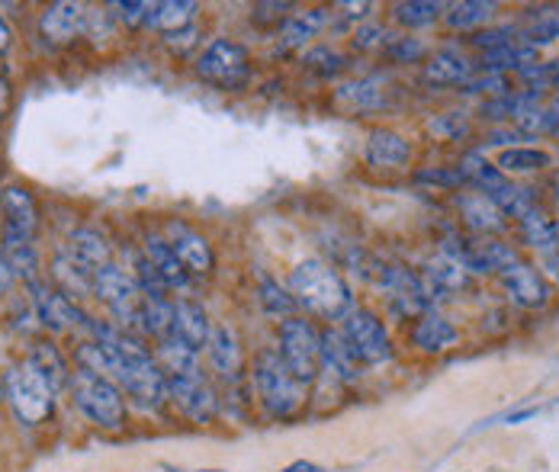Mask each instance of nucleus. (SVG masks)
I'll return each instance as SVG.
<instances>
[{
  "mask_svg": "<svg viewBox=\"0 0 559 472\" xmlns=\"http://www.w3.org/2000/svg\"><path fill=\"white\" fill-rule=\"evenodd\" d=\"M341 335L353 347L357 360L367 367H380L393 360V344L383 328V322L370 312V309H350L345 315V328Z\"/></svg>",
  "mask_w": 559,
  "mask_h": 472,
  "instance_id": "obj_8",
  "label": "nucleus"
},
{
  "mask_svg": "<svg viewBox=\"0 0 559 472\" xmlns=\"http://www.w3.org/2000/svg\"><path fill=\"white\" fill-rule=\"evenodd\" d=\"M322 23H325V10H306V13L286 16L283 33H280V42L286 49H302L309 39H315V33L322 29Z\"/></svg>",
  "mask_w": 559,
  "mask_h": 472,
  "instance_id": "obj_35",
  "label": "nucleus"
},
{
  "mask_svg": "<svg viewBox=\"0 0 559 472\" xmlns=\"http://www.w3.org/2000/svg\"><path fill=\"white\" fill-rule=\"evenodd\" d=\"M148 7L151 3H141V0H123V3H113V10H120V20L126 26H141L145 16H148Z\"/></svg>",
  "mask_w": 559,
  "mask_h": 472,
  "instance_id": "obj_49",
  "label": "nucleus"
},
{
  "mask_svg": "<svg viewBox=\"0 0 559 472\" xmlns=\"http://www.w3.org/2000/svg\"><path fill=\"white\" fill-rule=\"evenodd\" d=\"M467 273H501L511 264H518V251L511 245H501V241H480V245H470L463 248L460 254H454Z\"/></svg>",
  "mask_w": 559,
  "mask_h": 472,
  "instance_id": "obj_19",
  "label": "nucleus"
},
{
  "mask_svg": "<svg viewBox=\"0 0 559 472\" xmlns=\"http://www.w3.org/2000/svg\"><path fill=\"white\" fill-rule=\"evenodd\" d=\"M84 20H87V13H84L80 3H74V0H59V3L46 7V13H42V20H39V33H42L46 42L65 46V42H71V39L84 29Z\"/></svg>",
  "mask_w": 559,
  "mask_h": 472,
  "instance_id": "obj_15",
  "label": "nucleus"
},
{
  "mask_svg": "<svg viewBox=\"0 0 559 472\" xmlns=\"http://www.w3.org/2000/svg\"><path fill=\"white\" fill-rule=\"evenodd\" d=\"M87 332L107 350V357L113 363V383L120 389H126L145 408H158L167 399V383H164L158 360L141 347L136 337H129V332H123V328L100 325L94 319H87Z\"/></svg>",
  "mask_w": 559,
  "mask_h": 472,
  "instance_id": "obj_1",
  "label": "nucleus"
},
{
  "mask_svg": "<svg viewBox=\"0 0 559 472\" xmlns=\"http://www.w3.org/2000/svg\"><path fill=\"white\" fill-rule=\"evenodd\" d=\"M55 389L46 383V376L29 363H16L7 370V380H3V399L10 405V411L16 414L20 424L26 427H36L42 424L46 418H52L55 411Z\"/></svg>",
  "mask_w": 559,
  "mask_h": 472,
  "instance_id": "obj_3",
  "label": "nucleus"
},
{
  "mask_svg": "<svg viewBox=\"0 0 559 472\" xmlns=\"http://www.w3.org/2000/svg\"><path fill=\"white\" fill-rule=\"evenodd\" d=\"M322 373H332L341 383H353L360 376V360L341 332H322Z\"/></svg>",
  "mask_w": 559,
  "mask_h": 472,
  "instance_id": "obj_20",
  "label": "nucleus"
},
{
  "mask_svg": "<svg viewBox=\"0 0 559 472\" xmlns=\"http://www.w3.org/2000/svg\"><path fill=\"white\" fill-rule=\"evenodd\" d=\"M557 225V251H559V222H554Z\"/></svg>",
  "mask_w": 559,
  "mask_h": 472,
  "instance_id": "obj_58",
  "label": "nucleus"
},
{
  "mask_svg": "<svg viewBox=\"0 0 559 472\" xmlns=\"http://www.w3.org/2000/svg\"><path fill=\"white\" fill-rule=\"evenodd\" d=\"M559 39V13H547L541 16L531 29H527V46H550Z\"/></svg>",
  "mask_w": 559,
  "mask_h": 472,
  "instance_id": "obj_45",
  "label": "nucleus"
},
{
  "mask_svg": "<svg viewBox=\"0 0 559 472\" xmlns=\"http://www.w3.org/2000/svg\"><path fill=\"white\" fill-rule=\"evenodd\" d=\"M10 42H13V33H10V26H7V20H3V13H0V55L10 49Z\"/></svg>",
  "mask_w": 559,
  "mask_h": 472,
  "instance_id": "obj_53",
  "label": "nucleus"
},
{
  "mask_svg": "<svg viewBox=\"0 0 559 472\" xmlns=\"http://www.w3.org/2000/svg\"><path fill=\"white\" fill-rule=\"evenodd\" d=\"M10 283H13V270H10L7 258H3V251H0V293H7V289H10Z\"/></svg>",
  "mask_w": 559,
  "mask_h": 472,
  "instance_id": "obj_52",
  "label": "nucleus"
},
{
  "mask_svg": "<svg viewBox=\"0 0 559 472\" xmlns=\"http://www.w3.org/2000/svg\"><path fill=\"white\" fill-rule=\"evenodd\" d=\"M476 49H483V52H492V49H501V46H508V42H514V26H498V29H483V33H476L473 39H470Z\"/></svg>",
  "mask_w": 559,
  "mask_h": 472,
  "instance_id": "obj_47",
  "label": "nucleus"
},
{
  "mask_svg": "<svg viewBox=\"0 0 559 472\" xmlns=\"http://www.w3.org/2000/svg\"><path fill=\"white\" fill-rule=\"evenodd\" d=\"M52 276L59 280V286L65 289V296H90L94 293V270L84 268L71 251H59L52 261Z\"/></svg>",
  "mask_w": 559,
  "mask_h": 472,
  "instance_id": "obj_28",
  "label": "nucleus"
},
{
  "mask_svg": "<svg viewBox=\"0 0 559 472\" xmlns=\"http://www.w3.org/2000/svg\"><path fill=\"white\" fill-rule=\"evenodd\" d=\"M261 306H264V312L268 315H277V319H293V312H296V299L280 286V283H274V280H264L261 283Z\"/></svg>",
  "mask_w": 559,
  "mask_h": 472,
  "instance_id": "obj_41",
  "label": "nucleus"
},
{
  "mask_svg": "<svg viewBox=\"0 0 559 472\" xmlns=\"http://www.w3.org/2000/svg\"><path fill=\"white\" fill-rule=\"evenodd\" d=\"M427 129L444 141H457L470 133V123H467V113H444V116H434L427 123Z\"/></svg>",
  "mask_w": 559,
  "mask_h": 472,
  "instance_id": "obj_43",
  "label": "nucleus"
},
{
  "mask_svg": "<svg viewBox=\"0 0 559 472\" xmlns=\"http://www.w3.org/2000/svg\"><path fill=\"white\" fill-rule=\"evenodd\" d=\"M280 357L302 386L319 380V373H322V337L312 328V322H306L299 315L280 322Z\"/></svg>",
  "mask_w": 559,
  "mask_h": 472,
  "instance_id": "obj_6",
  "label": "nucleus"
},
{
  "mask_svg": "<svg viewBox=\"0 0 559 472\" xmlns=\"http://www.w3.org/2000/svg\"><path fill=\"white\" fill-rule=\"evenodd\" d=\"M554 190H557V200H559V177H557V184H554Z\"/></svg>",
  "mask_w": 559,
  "mask_h": 472,
  "instance_id": "obj_59",
  "label": "nucleus"
},
{
  "mask_svg": "<svg viewBox=\"0 0 559 472\" xmlns=\"http://www.w3.org/2000/svg\"><path fill=\"white\" fill-rule=\"evenodd\" d=\"M386 52H389L396 62H419V59H424V46H421L419 39H409V36H402V39H389Z\"/></svg>",
  "mask_w": 559,
  "mask_h": 472,
  "instance_id": "obj_48",
  "label": "nucleus"
},
{
  "mask_svg": "<svg viewBox=\"0 0 559 472\" xmlns=\"http://www.w3.org/2000/svg\"><path fill=\"white\" fill-rule=\"evenodd\" d=\"M412 158V145L393 129H373L367 138V161L373 167H402Z\"/></svg>",
  "mask_w": 559,
  "mask_h": 472,
  "instance_id": "obj_21",
  "label": "nucleus"
},
{
  "mask_svg": "<svg viewBox=\"0 0 559 472\" xmlns=\"http://www.w3.org/2000/svg\"><path fill=\"white\" fill-rule=\"evenodd\" d=\"M460 177L467 181V184H473L480 194H486L492 197L495 190H501L508 181H505V174L498 171V167H492L489 161L480 154V151H470V154H463V161H460Z\"/></svg>",
  "mask_w": 559,
  "mask_h": 472,
  "instance_id": "obj_34",
  "label": "nucleus"
},
{
  "mask_svg": "<svg viewBox=\"0 0 559 472\" xmlns=\"http://www.w3.org/2000/svg\"><path fill=\"white\" fill-rule=\"evenodd\" d=\"M463 94H492V97H501V94H511V87H508V77L505 74H480V77H470L463 84Z\"/></svg>",
  "mask_w": 559,
  "mask_h": 472,
  "instance_id": "obj_46",
  "label": "nucleus"
},
{
  "mask_svg": "<svg viewBox=\"0 0 559 472\" xmlns=\"http://www.w3.org/2000/svg\"><path fill=\"white\" fill-rule=\"evenodd\" d=\"M145 261L151 264V270L161 276L164 286H177L184 289L190 283V273L184 270V264L177 261V254L171 251V245L161 235H148L145 238Z\"/></svg>",
  "mask_w": 559,
  "mask_h": 472,
  "instance_id": "obj_22",
  "label": "nucleus"
},
{
  "mask_svg": "<svg viewBox=\"0 0 559 472\" xmlns=\"http://www.w3.org/2000/svg\"><path fill=\"white\" fill-rule=\"evenodd\" d=\"M69 251L84 268L94 270V273L100 268H107L110 264V254H113L110 245H107V238L100 232H94V228H77L69 238Z\"/></svg>",
  "mask_w": 559,
  "mask_h": 472,
  "instance_id": "obj_32",
  "label": "nucleus"
},
{
  "mask_svg": "<svg viewBox=\"0 0 559 472\" xmlns=\"http://www.w3.org/2000/svg\"><path fill=\"white\" fill-rule=\"evenodd\" d=\"M3 258L13 273H23L33 283H39V258H36V248H33V238L20 235V232H10L3 228V245H0Z\"/></svg>",
  "mask_w": 559,
  "mask_h": 472,
  "instance_id": "obj_26",
  "label": "nucleus"
},
{
  "mask_svg": "<svg viewBox=\"0 0 559 472\" xmlns=\"http://www.w3.org/2000/svg\"><path fill=\"white\" fill-rule=\"evenodd\" d=\"M383 39H386V33H383V26H360L357 33H353V49H360V52H367V49H376V46H383Z\"/></svg>",
  "mask_w": 559,
  "mask_h": 472,
  "instance_id": "obj_50",
  "label": "nucleus"
},
{
  "mask_svg": "<svg viewBox=\"0 0 559 472\" xmlns=\"http://www.w3.org/2000/svg\"><path fill=\"white\" fill-rule=\"evenodd\" d=\"M460 215H463V222L473 232H483V235H492V232H501L505 228V215L495 209V202L486 194H467V197H460Z\"/></svg>",
  "mask_w": 559,
  "mask_h": 472,
  "instance_id": "obj_30",
  "label": "nucleus"
},
{
  "mask_svg": "<svg viewBox=\"0 0 559 472\" xmlns=\"http://www.w3.org/2000/svg\"><path fill=\"white\" fill-rule=\"evenodd\" d=\"M424 77L434 80V84H467L473 77V65H470L467 55H460L454 49H440L424 65Z\"/></svg>",
  "mask_w": 559,
  "mask_h": 472,
  "instance_id": "obj_31",
  "label": "nucleus"
},
{
  "mask_svg": "<svg viewBox=\"0 0 559 472\" xmlns=\"http://www.w3.org/2000/svg\"><path fill=\"white\" fill-rule=\"evenodd\" d=\"M550 167V154L541 148H508L498 154V171L501 174H534Z\"/></svg>",
  "mask_w": 559,
  "mask_h": 472,
  "instance_id": "obj_37",
  "label": "nucleus"
},
{
  "mask_svg": "<svg viewBox=\"0 0 559 472\" xmlns=\"http://www.w3.org/2000/svg\"><path fill=\"white\" fill-rule=\"evenodd\" d=\"M415 181L419 184H437V187H460L463 184L460 171H419Z\"/></svg>",
  "mask_w": 559,
  "mask_h": 472,
  "instance_id": "obj_51",
  "label": "nucleus"
},
{
  "mask_svg": "<svg viewBox=\"0 0 559 472\" xmlns=\"http://www.w3.org/2000/svg\"><path fill=\"white\" fill-rule=\"evenodd\" d=\"M194 16H197V3L194 0H161V3H151L148 7L145 26L171 36V33L190 29L194 26Z\"/></svg>",
  "mask_w": 559,
  "mask_h": 472,
  "instance_id": "obj_23",
  "label": "nucleus"
},
{
  "mask_svg": "<svg viewBox=\"0 0 559 472\" xmlns=\"http://www.w3.org/2000/svg\"><path fill=\"white\" fill-rule=\"evenodd\" d=\"M440 3L434 0H409V3H399L396 7V20L409 29H419V26H431L437 16H440Z\"/></svg>",
  "mask_w": 559,
  "mask_h": 472,
  "instance_id": "obj_40",
  "label": "nucleus"
},
{
  "mask_svg": "<svg viewBox=\"0 0 559 472\" xmlns=\"http://www.w3.org/2000/svg\"><path fill=\"white\" fill-rule=\"evenodd\" d=\"M521 238L531 245V248H537L541 254H550V251H557V225L534 206L527 215H521Z\"/></svg>",
  "mask_w": 559,
  "mask_h": 472,
  "instance_id": "obj_36",
  "label": "nucleus"
},
{
  "mask_svg": "<svg viewBox=\"0 0 559 472\" xmlns=\"http://www.w3.org/2000/svg\"><path fill=\"white\" fill-rule=\"evenodd\" d=\"M210 319L203 312V306L190 302V299H177L174 302V328H171V337H177L181 344H187L190 350H203L210 344Z\"/></svg>",
  "mask_w": 559,
  "mask_h": 472,
  "instance_id": "obj_18",
  "label": "nucleus"
},
{
  "mask_svg": "<svg viewBox=\"0 0 559 472\" xmlns=\"http://www.w3.org/2000/svg\"><path fill=\"white\" fill-rule=\"evenodd\" d=\"M547 84H554V87H559V59L554 62V65H547Z\"/></svg>",
  "mask_w": 559,
  "mask_h": 472,
  "instance_id": "obj_55",
  "label": "nucleus"
},
{
  "mask_svg": "<svg viewBox=\"0 0 559 472\" xmlns=\"http://www.w3.org/2000/svg\"><path fill=\"white\" fill-rule=\"evenodd\" d=\"M335 103L348 113H373V110H383L389 103V90H386V77L373 74V77H360V80H350L345 84L338 94H335Z\"/></svg>",
  "mask_w": 559,
  "mask_h": 472,
  "instance_id": "obj_16",
  "label": "nucleus"
},
{
  "mask_svg": "<svg viewBox=\"0 0 559 472\" xmlns=\"http://www.w3.org/2000/svg\"><path fill=\"white\" fill-rule=\"evenodd\" d=\"M207 353H210L212 370H215L219 376L235 380V376L241 373V363H245V360H241V344H238V337H235L232 328H225V325L212 328Z\"/></svg>",
  "mask_w": 559,
  "mask_h": 472,
  "instance_id": "obj_24",
  "label": "nucleus"
},
{
  "mask_svg": "<svg viewBox=\"0 0 559 472\" xmlns=\"http://www.w3.org/2000/svg\"><path fill=\"white\" fill-rule=\"evenodd\" d=\"M283 472H322L315 463H306V460H299V463H293V467H286Z\"/></svg>",
  "mask_w": 559,
  "mask_h": 472,
  "instance_id": "obj_54",
  "label": "nucleus"
},
{
  "mask_svg": "<svg viewBox=\"0 0 559 472\" xmlns=\"http://www.w3.org/2000/svg\"><path fill=\"white\" fill-rule=\"evenodd\" d=\"M289 296L296 306L322 315V319H345L350 309V289L341 273L325 261H302L289 273Z\"/></svg>",
  "mask_w": 559,
  "mask_h": 472,
  "instance_id": "obj_2",
  "label": "nucleus"
},
{
  "mask_svg": "<svg viewBox=\"0 0 559 472\" xmlns=\"http://www.w3.org/2000/svg\"><path fill=\"white\" fill-rule=\"evenodd\" d=\"M501 286L508 293V299L521 309H544L550 302V286L544 280V273L531 264H511L501 270Z\"/></svg>",
  "mask_w": 559,
  "mask_h": 472,
  "instance_id": "obj_14",
  "label": "nucleus"
},
{
  "mask_svg": "<svg viewBox=\"0 0 559 472\" xmlns=\"http://www.w3.org/2000/svg\"><path fill=\"white\" fill-rule=\"evenodd\" d=\"M167 383V399L177 405L181 414H187L197 424H210L219 411V399L212 393L210 380L203 373H187V376H164Z\"/></svg>",
  "mask_w": 559,
  "mask_h": 472,
  "instance_id": "obj_10",
  "label": "nucleus"
},
{
  "mask_svg": "<svg viewBox=\"0 0 559 472\" xmlns=\"http://www.w3.org/2000/svg\"><path fill=\"white\" fill-rule=\"evenodd\" d=\"M94 296L113 312V319L120 322V328H139L141 315V286L136 276H129L126 270L116 264H107L94 273Z\"/></svg>",
  "mask_w": 559,
  "mask_h": 472,
  "instance_id": "obj_7",
  "label": "nucleus"
},
{
  "mask_svg": "<svg viewBox=\"0 0 559 472\" xmlns=\"http://www.w3.org/2000/svg\"><path fill=\"white\" fill-rule=\"evenodd\" d=\"M421 280H424V286H427L431 296L434 293H457V289L467 286V270H463V264L454 254H440V258H434V261L424 264Z\"/></svg>",
  "mask_w": 559,
  "mask_h": 472,
  "instance_id": "obj_27",
  "label": "nucleus"
},
{
  "mask_svg": "<svg viewBox=\"0 0 559 472\" xmlns=\"http://www.w3.org/2000/svg\"><path fill=\"white\" fill-rule=\"evenodd\" d=\"M550 110H554V113H557V116H559V90H557V94H554V100H550Z\"/></svg>",
  "mask_w": 559,
  "mask_h": 472,
  "instance_id": "obj_56",
  "label": "nucleus"
},
{
  "mask_svg": "<svg viewBox=\"0 0 559 472\" xmlns=\"http://www.w3.org/2000/svg\"><path fill=\"white\" fill-rule=\"evenodd\" d=\"M492 13H495V3H486V0H463V3L447 7L444 23L450 29H476V26L489 23Z\"/></svg>",
  "mask_w": 559,
  "mask_h": 472,
  "instance_id": "obj_38",
  "label": "nucleus"
},
{
  "mask_svg": "<svg viewBox=\"0 0 559 472\" xmlns=\"http://www.w3.org/2000/svg\"><path fill=\"white\" fill-rule=\"evenodd\" d=\"M164 241L171 245V251L177 254V261L184 264V270L190 276H207L215 268V254H212L210 241L200 232H194L190 225L167 222L164 225Z\"/></svg>",
  "mask_w": 559,
  "mask_h": 472,
  "instance_id": "obj_12",
  "label": "nucleus"
},
{
  "mask_svg": "<svg viewBox=\"0 0 559 472\" xmlns=\"http://www.w3.org/2000/svg\"><path fill=\"white\" fill-rule=\"evenodd\" d=\"M380 286H383V293L389 296V306L399 315H421L434 302V296L427 293V286H424V280H421L419 273H409V270L402 268L383 270Z\"/></svg>",
  "mask_w": 559,
  "mask_h": 472,
  "instance_id": "obj_11",
  "label": "nucleus"
},
{
  "mask_svg": "<svg viewBox=\"0 0 559 472\" xmlns=\"http://www.w3.org/2000/svg\"><path fill=\"white\" fill-rule=\"evenodd\" d=\"M514 123H518V133L521 135L559 133V116L550 107H534V110H527L524 116H518Z\"/></svg>",
  "mask_w": 559,
  "mask_h": 472,
  "instance_id": "obj_42",
  "label": "nucleus"
},
{
  "mask_svg": "<svg viewBox=\"0 0 559 472\" xmlns=\"http://www.w3.org/2000/svg\"><path fill=\"white\" fill-rule=\"evenodd\" d=\"M69 386L71 396H74V405L94 424H100L107 431H120L126 424V399H123V389L113 380L77 367V373H71Z\"/></svg>",
  "mask_w": 559,
  "mask_h": 472,
  "instance_id": "obj_4",
  "label": "nucleus"
},
{
  "mask_svg": "<svg viewBox=\"0 0 559 472\" xmlns=\"http://www.w3.org/2000/svg\"><path fill=\"white\" fill-rule=\"evenodd\" d=\"M306 67L322 74V77H335L338 71H345V55L332 52V49H315L306 55Z\"/></svg>",
  "mask_w": 559,
  "mask_h": 472,
  "instance_id": "obj_44",
  "label": "nucleus"
},
{
  "mask_svg": "<svg viewBox=\"0 0 559 472\" xmlns=\"http://www.w3.org/2000/svg\"><path fill=\"white\" fill-rule=\"evenodd\" d=\"M254 386L268 414L274 418H293L306 402V386L289 373L280 350H271V347L261 350L254 360Z\"/></svg>",
  "mask_w": 559,
  "mask_h": 472,
  "instance_id": "obj_5",
  "label": "nucleus"
},
{
  "mask_svg": "<svg viewBox=\"0 0 559 472\" xmlns=\"http://www.w3.org/2000/svg\"><path fill=\"white\" fill-rule=\"evenodd\" d=\"M197 74L215 87L238 90L248 80V49L228 39H215L197 62Z\"/></svg>",
  "mask_w": 559,
  "mask_h": 472,
  "instance_id": "obj_9",
  "label": "nucleus"
},
{
  "mask_svg": "<svg viewBox=\"0 0 559 472\" xmlns=\"http://www.w3.org/2000/svg\"><path fill=\"white\" fill-rule=\"evenodd\" d=\"M457 337H460L457 328L444 315H437V312H424L419 319V325H415V332H412L415 347H421L424 353H440V350L454 347Z\"/></svg>",
  "mask_w": 559,
  "mask_h": 472,
  "instance_id": "obj_29",
  "label": "nucleus"
},
{
  "mask_svg": "<svg viewBox=\"0 0 559 472\" xmlns=\"http://www.w3.org/2000/svg\"><path fill=\"white\" fill-rule=\"evenodd\" d=\"M537 49L527 42H508L501 49L483 52V74H501V71H521L527 65H537Z\"/></svg>",
  "mask_w": 559,
  "mask_h": 472,
  "instance_id": "obj_33",
  "label": "nucleus"
},
{
  "mask_svg": "<svg viewBox=\"0 0 559 472\" xmlns=\"http://www.w3.org/2000/svg\"><path fill=\"white\" fill-rule=\"evenodd\" d=\"M3 380H7V373L0 370V399H3Z\"/></svg>",
  "mask_w": 559,
  "mask_h": 472,
  "instance_id": "obj_57",
  "label": "nucleus"
},
{
  "mask_svg": "<svg viewBox=\"0 0 559 472\" xmlns=\"http://www.w3.org/2000/svg\"><path fill=\"white\" fill-rule=\"evenodd\" d=\"M495 202V209L501 215H511V219H521L534 209V194L527 187H518V184H505L501 190H495L489 197Z\"/></svg>",
  "mask_w": 559,
  "mask_h": 472,
  "instance_id": "obj_39",
  "label": "nucleus"
},
{
  "mask_svg": "<svg viewBox=\"0 0 559 472\" xmlns=\"http://www.w3.org/2000/svg\"><path fill=\"white\" fill-rule=\"evenodd\" d=\"M42 376H46V383L55 389V393H62L65 386L71 383V373H69V363H65V357L59 353V347L52 344V340H33V347H29V357H26Z\"/></svg>",
  "mask_w": 559,
  "mask_h": 472,
  "instance_id": "obj_25",
  "label": "nucleus"
},
{
  "mask_svg": "<svg viewBox=\"0 0 559 472\" xmlns=\"http://www.w3.org/2000/svg\"><path fill=\"white\" fill-rule=\"evenodd\" d=\"M29 289H33V309H36V319H39L42 328H49V332H65L71 325H84L87 328L90 315H84L65 293L49 289L42 280L33 283Z\"/></svg>",
  "mask_w": 559,
  "mask_h": 472,
  "instance_id": "obj_13",
  "label": "nucleus"
},
{
  "mask_svg": "<svg viewBox=\"0 0 559 472\" xmlns=\"http://www.w3.org/2000/svg\"><path fill=\"white\" fill-rule=\"evenodd\" d=\"M0 209H3V228L20 232L26 238H36L39 206H36L29 190H23V187H3L0 190Z\"/></svg>",
  "mask_w": 559,
  "mask_h": 472,
  "instance_id": "obj_17",
  "label": "nucleus"
}]
</instances>
